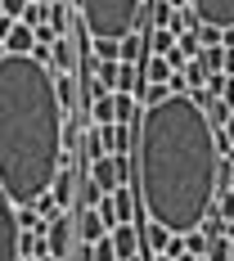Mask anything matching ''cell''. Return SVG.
<instances>
[{
    "label": "cell",
    "instance_id": "1",
    "mask_svg": "<svg viewBox=\"0 0 234 261\" xmlns=\"http://www.w3.org/2000/svg\"><path fill=\"white\" fill-rule=\"evenodd\" d=\"M216 167H221L216 130L189 95H167L162 104L140 113L131 185L140 212L158 221L167 234L198 230L216 198Z\"/></svg>",
    "mask_w": 234,
    "mask_h": 261
},
{
    "label": "cell",
    "instance_id": "2",
    "mask_svg": "<svg viewBox=\"0 0 234 261\" xmlns=\"http://www.w3.org/2000/svg\"><path fill=\"white\" fill-rule=\"evenodd\" d=\"M63 167V108L54 72L32 54L0 59V189L14 207L45 194Z\"/></svg>",
    "mask_w": 234,
    "mask_h": 261
},
{
    "label": "cell",
    "instance_id": "3",
    "mask_svg": "<svg viewBox=\"0 0 234 261\" xmlns=\"http://www.w3.org/2000/svg\"><path fill=\"white\" fill-rule=\"evenodd\" d=\"M144 0H77L81 9V27L99 41H122L126 32H135Z\"/></svg>",
    "mask_w": 234,
    "mask_h": 261
},
{
    "label": "cell",
    "instance_id": "4",
    "mask_svg": "<svg viewBox=\"0 0 234 261\" xmlns=\"http://www.w3.org/2000/svg\"><path fill=\"white\" fill-rule=\"evenodd\" d=\"M86 180L95 185V189H117V185H126L131 180V158L126 153H104V158H95V162H86Z\"/></svg>",
    "mask_w": 234,
    "mask_h": 261
},
{
    "label": "cell",
    "instance_id": "5",
    "mask_svg": "<svg viewBox=\"0 0 234 261\" xmlns=\"http://www.w3.org/2000/svg\"><path fill=\"white\" fill-rule=\"evenodd\" d=\"M72 243H77V234H72V212H59L50 221V234H45V252L54 261H68L72 257Z\"/></svg>",
    "mask_w": 234,
    "mask_h": 261
},
{
    "label": "cell",
    "instance_id": "6",
    "mask_svg": "<svg viewBox=\"0 0 234 261\" xmlns=\"http://www.w3.org/2000/svg\"><path fill=\"white\" fill-rule=\"evenodd\" d=\"M189 14L194 23H207V27H234V0H189Z\"/></svg>",
    "mask_w": 234,
    "mask_h": 261
},
{
    "label": "cell",
    "instance_id": "7",
    "mask_svg": "<svg viewBox=\"0 0 234 261\" xmlns=\"http://www.w3.org/2000/svg\"><path fill=\"white\" fill-rule=\"evenodd\" d=\"M0 261H18V225H14V203L0 189Z\"/></svg>",
    "mask_w": 234,
    "mask_h": 261
},
{
    "label": "cell",
    "instance_id": "8",
    "mask_svg": "<svg viewBox=\"0 0 234 261\" xmlns=\"http://www.w3.org/2000/svg\"><path fill=\"white\" fill-rule=\"evenodd\" d=\"M45 194L54 198V207H59V212H72V194H77V176H72V167H59Z\"/></svg>",
    "mask_w": 234,
    "mask_h": 261
},
{
    "label": "cell",
    "instance_id": "9",
    "mask_svg": "<svg viewBox=\"0 0 234 261\" xmlns=\"http://www.w3.org/2000/svg\"><path fill=\"white\" fill-rule=\"evenodd\" d=\"M108 243H113L117 261H131V257H140V234H135V225H126V221L108 230Z\"/></svg>",
    "mask_w": 234,
    "mask_h": 261
},
{
    "label": "cell",
    "instance_id": "10",
    "mask_svg": "<svg viewBox=\"0 0 234 261\" xmlns=\"http://www.w3.org/2000/svg\"><path fill=\"white\" fill-rule=\"evenodd\" d=\"M50 72H77V41H72V32L50 45Z\"/></svg>",
    "mask_w": 234,
    "mask_h": 261
},
{
    "label": "cell",
    "instance_id": "11",
    "mask_svg": "<svg viewBox=\"0 0 234 261\" xmlns=\"http://www.w3.org/2000/svg\"><path fill=\"white\" fill-rule=\"evenodd\" d=\"M108 203H113V212H117V221H135L140 216V203H135V185H117V189H108Z\"/></svg>",
    "mask_w": 234,
    "mask_h": 261
},
{
    "label": "cell",
    "instance_id": "12",
    "mask_svg": "<svg viewBox=\"0 0 234 261\" xmlns=\"http://www.w3.org/2000/svg\"><path fill=\"white\" fill-rule=\"evenodd\" d=\"M104 140H108V153H135V126H126V122H113V126H104Z\"/></svg>",
    "mask_w": 234,
    "mask_h": 261
},
{
    "label": "cell",
    "instance_id": "13",
    "mask_svg": "<svg viewBox=\"0 0 234 261\" xmlns=\"http://www.w3.org/2000/svg\"><path fill=\"white\" fill-rule=\"evenodd\" d=\"M54 99H59L63 113H72V108L81 104V95H77V72H54Z\"/></svg>",
    "mask_w": 234,
    "mask_h": 261
},
{
    "label": "cell",
    "instance_id": "14",
    "mask_svg": "<svg viewBox=\"0 0 234 261\" xmlns=\"http://www.w3.org/2000/svg\"><path fill=\"white\" fill-rule=\"evenodd\" d=\"M5 54H32V45H36V32L32 27H23V23H14L9 32H5Z\"/></svg>",
    "mask_w": 234,
    "mask_h": 261
},
{
    "label": "cell",
    "instance_id": "15",
    "mask_svg": "<svg viewBox=\"0 0 234 261\" xmlns=\"http://www.w3.org/2000/svg\"><path fill=\"white\" fill-rule=\"evenodd\" d=\"M104 153H108L104 126H90L86 135H81V149H77V158H81V162H95V158H104Z\"/></svg>",
    "mask_w": 234,
    "mask_h": 261
},
{
    "label": "cell",
    "instance_id": "16",
    "mask_svg": "<svg viewBox=\"0 0 234 261\" xmlns=\"http://www.w3.org/2000/svg\"><path fill=\"white\" fill-rule=\"evenodd\" d=\"M140 99L135 95H113V122H126V126H140Z\"/></svg>",
    "mask_w": 234,
    "mask_h": 261
},
{
    "label": "cell",
    "instance_id": "17",
    "mask_svg": "<svg viewBox=\"0 0 234 261\" xmlns=\"http://www.w3.org/2000/svg\"><path fill=\"white\" fill-rule=\"evenodd\" d=\"M117 50H122V59H117V63H144V59H149L144 36H140V32H126V36L117 41Z\"/></svg>",
    "mask_w": 234,
    "mask_h": 261
},
{
    "label": "cell",
    "instance_id": "18",
    "mask_svg": "<svg viewBox=\"0 0 234 261\" xmlns=\"http://www.w3.org/2000/svg\"><path fill=\"white\" fill-rule=\"evenodd\" d=\"M90 117H86V122H90V126H113V95H99V99H90Z\"/></svg>",
    "mask_w": 234,
    "mask_h": 261
},
{
    "label": "cell",
    "instance_id": "19",
    "mask_svg": "<svg viewBox=\"0 0 234 261\" xmlns=\"http://www.w3.org/2000/svg\"><path fill=\"white\" fill-rule=\"evenodd\" d=\"M41 252H45V239H36V234H27V230H18V261L41 257Z\"/></svg>",
    "mask_w": 234,
    "mask_h": 261
},
{
    "label": "cell",
    "instance_id": "20",
    "mask_svg": "<svg viewBox=\"0 0 234 261\" xmlns=\"http://www.w3.org/2000/svg\"><path fill=\"white\" fill-rule=\"evenodd\" d=\"M180 239H185V252H189V257H203V252H207V243H212L203 230H189V234H180Z\"/></svg>",
    "mask_w": 234,
    "mask_h": 261
},
{
    "label": "cell",
    "instance_id": "21",
    "mask_svg": "<svg viewBox=\"0 0 234 261\" xmlns=\"http://www.w3.org/2000/svg\"><path fill=\"white\" fill-rule=\"evenodd\" d=\"M189 27H194V14H189V9H171L167 32H171V36H180V32H189Z\"/></svg>",
    "mask_w": 234,
    "mask_h": 261
},
{
    "label": "cell",
    "instance_id": "22",
    "mask_svg": "<svg viewBox=\"0 0 234 261\" xmlns=\"http://www.w3.org/2000/svg\"><path fill=\"white\" fill-rule=\"evenodd\" d=\"M203 261H230V234L212 239V243H207V252H203Z\"/></svg>",
    "mask_w": 234,
    "mask_h": 261
},
{
    "label": "cell",
    "instance_id": "23",
    "mask_svg": "<svg viewBox=\"0 0 234 261\" xmlns=\"http://www.w3.org/2000/svg\"><path fill=\"white\" fill-rule=\"evenodd\" d=\"M194 36H198V45H221V27H207V23H194Z\"/></svg>",
    "mask_w": 234,
    "mask_h": 261
},
{
    "label": "cell",
    "instance_id": "24",
    "mask_svg": "<svg viewBox=\"0 0 234 261\" xmlns=\"http://www.w3.org/2000/svg\"><path fill=\"white\" fill-rule=\"evenodd\" d=\"M77 189H81V207H99V198H104V189H95L90 180H81Z\"/></svg>",
    "mask_w": 234,
    "mask_h": 261
},
{
    "label": "cell",
    "instance_id": "25",
    "mask_svg": "<svg viewBox=\"0 0 234 261\" xmlns=\"http://www.w3.org/2000/svg\"><path fill=\"white\" fill-rule=\"evenodd\" d=\"M162 257L180 261V257H185V239H180V234H171V239H167V248H162Z\"/></svg>",
    "mask_w": 234,
    "mask_h": 261
},
{
    "label": "cell",
    "instance_id": "26",
    "mask_svg": "<svg viewBox=\"0 0 234 261\" xmlns=\"http://www.w3.org/2000/svg\"><path fill=\"white\" fill-rule=\"evenodd\" d=\"M27 9V0H0V14H9L14 23H18V14Z\"/></svg>",
    "mask_w": 234,
    "mask_h": 261
},
{
    "label": "cell",
    "instance_id": "27",
    "mask_svg": "<svg viewBox=\"0 0 234 261\" xmlns=\"http://www.w3.org/2000/svg\"><path fill=\"white\" fill-rule=\"evenodd\" d=\"M216 99H221V104L234 113V77H225V86H221V95H216Z\"/></svg>",
    "mask_w": 234,
    "mask_h": 261
},
{
    "label": "cell",
    "instance_id": "28",
    "mask_svg": "<svg viewBox=\"0 0 234 261\" xmlns=\"http://www.w3.org/2000/svg\"><path fill=\"white\" fill-rule=\"evenodd\" d=\"M221 72H225V77H234V50L221 54Z\"/></svg>",
    "mask_w": 234,
    "mask_h": 261
},
{
    "label": "cell",
    "instance_id": "29",
    "mask_svg": "<svg viewBox=\"0 0 234 261\" xmlns=\"http://www.w3.org/2000/svg\"><path fill=\"white\" fill-rule=\"evenodd\" d=\"M9 27H14V18H9V14H0V41H5V32H9Z\"/></svg>",
    "mask_w": 234,
    "mask_h": 261
},
{
    "label": "cell",
    "instance_id": "30",
    "mask_svg": "<svg viewBox=\"0 0 234 261\" xmlns=\"http://www.w3.org/2000/svg\"><path fill=\"white\" fill-rule=\"evenodd\" d=\"M225 230L234 234V203H230V216H225Z\"/></svg>",
    "mask_w": 234,
    "mask_h": 261
},
{
    "label": "cell",
    "instance_id": "31",
    "mask_svg": "<svg viewBox=\"0 0 234 261\" xmlns=\"http://www.w3.org/2000/svg\"><path fill=\"white\" fill-rule=\"evenodd\" d=\"M149 261H171V257H162V252H153V257H149Z\"/></svg>",
    "mask_w": 234,
    "mask_h": 261
},
{
    "label": "cell",
    "instance_id": "32",
    "mask_svg": "<svg viewBox=\"0 0 234 261\" xmlns=\"http://www.w3.org/2000/svg\"><path fill=\"white\" fill-rule=\"evenodd\" d=\"M230 261H234V234H230Z\"/></svg>",
    "mask_w": 234,
    "mask_h": 261
}]
</instances>
